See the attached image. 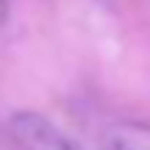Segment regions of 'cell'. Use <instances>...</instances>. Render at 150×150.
I'll return each mask as SVG.
<instances>
[{"mask_svg":"<svg viewBox=\"0 0 150 150\" xmlns=\"http://www.w3.org/2000/svg\"><path fill=\"white\" fill-rule=\"evenodd\" d=\"M14 150H75V145L50 122L33 111H20L8 122Z\"/></svg>","mask_w":150,"mask_h":150,"instance_id":"obj_1","label":"cell"},{"mask_svg":"<svg viewBox=\"0 0 150 150\" xmlns=\"http://www.w3.org/2000/svg\"><path fill=\"white\" fill-rule=\"evenodd\" d=\"M108 150H150V122L145 120H117L106 131Z\"/></svg>","mask_w":150,"mask_h":150,"instance_id":"obj_2","label":"cell"},{"mask_svg":"<svg viewBox=\"0 0 150 150\" xmlns=\"http://www.w3.org/2000/svg\"><path fill=\"white\" fill-rule=\"evenodd\" d=\"M6 14H8V0H0V25H3Z\"/></svg>","mask_w":150,"mask_h":150,"instance_id":"obj_3","label":"cell"}]
</instances>
